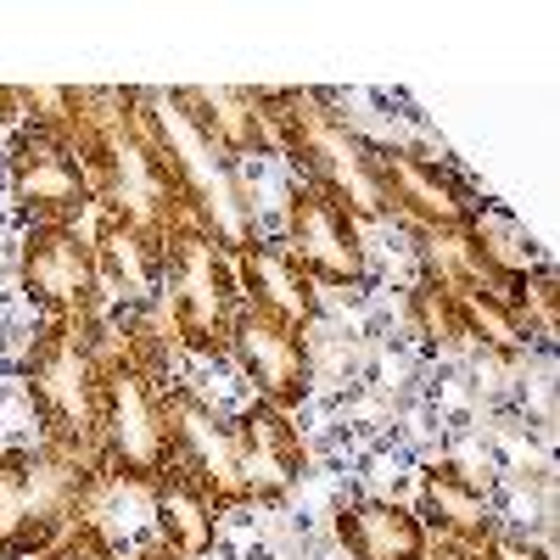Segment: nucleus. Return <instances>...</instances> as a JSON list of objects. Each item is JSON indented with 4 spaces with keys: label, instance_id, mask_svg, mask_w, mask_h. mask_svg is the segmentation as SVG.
Segmentation results:
<instances>
[{
    "label": "nucleus",
    "instance_id": "obj_19",
    "mask_svg": "<svg viewBox=\"0 0 560 560\" xmlns=\"http://www.w3.org/2000/svg\"><path fill=\"white\" fill-rule=\"evenodd\" d=\"M337 544L348 549V560H427V527L409 504L398 499H348L337 504Z\"/></svg>",
    "mask_w": 560,
    "mask_h": 560
},
{
    "label": "nucleus",
    "instance_id": "obj_26",
    "mask_svg": "<svg viewBox=\"0 0 560 560\" xmlns=\"http://www.w3.org/2000/svg\"><path fill=\"white\" fill-rule=\"evenodd\" d=\"M0 124H23V84H0Z\"/></svg>",
    "mask_w": 560,
    "mask_h": 560
},
{
    "label": "nucleus",
    "instance_id": "obj_1",
    "mask_svg": "<svg viewBox=\"0 0 560 560\" xmlns=\"http://www.w3.org/2000/svg\"><path fill=\"white\" fill-rule=\"evenodd\" d=\"M113 319H45L23 353V387L39 415L45 443L96 459L102 443V398H107V359H113Z\"/></svg>",
    "mask_w": 560,
    "mask_h": 560
},
{
    "label": "nucleus",
    "instance_id": "obj_24",
    "mask_svg": "<svg viewBox=\"0 0 560 560\" xmlns=\"http://www.w3.org/2000/svg\"><path fill=\"white\" fill-rule=\"evenodd\" d=\"M34 560H118V544H113V538H107L96 522L84 516V522H73V527H68V533H62L51 549H39Z\"/></svg>",
    "mask_w": 560,
    "mask_h": 560
},
{
    "label": "nucleus",
    "instance_id": "obj_3",
    "mask_svg": "<svg viewBox=\"0 0 560 560\" xmlns=\"http://www.w3.org/2000/svg\"><path fill=\"white\" fill-rule=\"evenodd\" d=\"M264 118L275 135V158H287L303 185L342 202L359 224L387 219L376 168H370V140L337 113L325 90H264Z\"/></svg>",
    "mask_w": 560,
    "mask_h": 560
},
{
    "label": "nucleus",
    "instance_id": "obj_20",
    "mask_svg": "<svg viewBox=\"0 0 560 560\" xmlns=\"http://www.w3.org/2000/svg\"><path fill=\"white\" fill-rule=\"evenodd\" d=\"M147 493H152L158 544H168L179 560L213 555V538H219V516H224V510L213 504V493H208L197 477H185L179 465H168V471H163Z\"/></svg>",
    "mask_w": 560,
    "mask_h": 560
},
{
    "label": "nucleus",
    "instance_id": "obj_2",
    "mask_svg": "<svg viewBox=\"0 0 560 560\" xmlns=\"http://www.w3.org/2000/svg\"><path fill=\"white\" fill-rule=\"evenodd\" d=\"M79 163L90 174V191H96V213L129 219L140 230H158V236L174 219H185L174 174L152 129L140 124L135 90H96V107H90V124L79 135Z\"/></svg>",
    "mask_w": 560,
    "mask_h": 560
},
{
    "label": "nucleus",
    "instance_id": "obj_25",
    "mask_svg": "<svg viewBox=\"0 0 560 560\" xmlns=\"http://www.w3.org/2000/svg\"><path fill=\"white\" fill-rule=\"evenodd\" d=\"M482 560H549V549L538 544V538H527V533H493L488 544H482Z\"/></svg>",
    "mask_w": 560,
    "mask_h": 560
},
{
    "label": "nucleus",
    "instance_id": "obj_4",
    "mask_svg": "<svg viewBox=\"0 0 560 560\" xmlns=\"http://www.w3.org/2000/svg\"><path fill=\"white\" fill-rule=\"evenodd\" d=\"M135 107H140V124L152 129L168 174H174L185 219L202 224L230 258H236L242 247H253L264 230H258V208H253V191L242 179V163L224 158L213 140L185 118L174 90H135Z\"/></svg>",
    "mask_w": 560,
    "mask_h": 560
},
{
    "label": "nucleus",
    "instance_id": "obj_23",
    "mask_svg": "<svg viewBox=\"0 0 560 560\" xmlns=\"http://www.w3.org/2000/svg\"><path fill=\"white\" fill-rule=\"evenodd\" d=\"M504 308H510V319H516V331H522V342H538V348H549L555 342V308H560V292H555V269L544 264V269H533V275H522L516 287H504Z\"/></svg>",
    "mask_w": 560,
    "mask_h": 560
},
{
    "label": "nucleus",
    "instance_id": "obj_15",
    "mask_svg": "<svg viewBox=\"0 0 560 560\" xmlns=\"http://www.w3.org/2000/svg\"><path fill=\"white\" fill-rule=\"evenodd\" d=\"M415 516H420V527H427V538L465 544V549H482L499 533V510H493L488 488L471 471H459L454 459H432L427 471H420Z\"/></svg>",
    "mask_w": 560,
    "mask_h": 560
},
{
    "label": "nucleus",
    "instance_id": "obj_22",
    "mask_svg": "<svg viewBox=\"0 0 560 560\" xmlns=\"http://www.w3.org/2000/svg\"><path fill=\"white\" fill-rule=\"evenodd\" d=\"M409 325H415V337L427 342V348H438V353L465 348L454 292H448V280H438V275H420L415 287H409Z\"/></svg>",
    "mask_w": 560,
    "mask_h": 560
},
{
    "label": "nucleus",
    "instance_id": "obj_8",
    "mask_svg": "<svg viewBox=\"0 0 560 560\" xmlns=\"http://www.w3.org/2000/svg\"><path fill=\"white\" fill-rule=\"evenodd\" d=\"M370 168H376L387 213H404L420 236L459 242L477 224V213L488 208L482 191L459 168L415 152V147H382V140H370Z\"/></svg>",
    "mask_w": 560,
    "mask_h": 560
},
{
    "label": "nucleus",
    "instance_id": "obj_21",
    "mask_svg": "<svg viewBox=\"0 0 560 560\" xmlns=\"http://www.w3.org/2000/svg\"><path fill=\"white\" fill-rule=\"evenodd\" d=\"M454 247H459L465 269H471L477 280H488L493 292L516 287L522 275H533V269H544V264H549V258H544V247L527 236V230H522L516 219L493 213V208H482V213H477V224L465 230V236H459Z\"/></svg>",
    "mask_w": 560,
    "mask_h": 560
},
{
    "label": "nucleus",
    "instance_id": "obj_16",
    "mask_svg": "<svg viewBox=\"0 0 560 560\" xmlns=\"http://www.w3.org/2000/svg\"><path fill=\"white\" fill-rule=\"evenodd\" d=\"M174 102L185 107L224 158H275V135L264 118V90L247 84H174Z\"/></svg>",
    "mask_w": 560,
    "mask_h": 560
},
{
    "label": "nucleus",
    "instance_id": "obj_11",
    "mask_svg": "<svg viewBox=\"0 0 560 560\" xmlns=\"http://www.w3.org/2000/svg\"><path fill=\"white\" fill-rule=\"evenodd\" d=\"M280 224H287L280 247L298 258V269L314 280V287L353 292V287H364V280H370V253H364V236H359V219L342 202H331L325 191L292 179Z\"/></svg>",
    "mask_w": 560,
    "mask_h": 560
},
{
    "label": "nucleus",
    "instance_id": "obj_6",
    "mask_svg": "<svg viewBox=\"0 0 560 560\" xmlns=\"http://www.w3.org/2000/svg\"><path fill=\"white\" fill-rule=\"evenodd\" d=\"M163 308L185 353L230 359V325L242 314L236 264L191 219H174L163 230Z\"/></svg>",
    "mask_w": 560,
    "mask_h": 560
},
{
    "label": "nucleus",
    "instance_id": "obj_10",
    "mask_svg": "<svg viewBox=\"0 0 560 560\" xmlns=\"http://www.w3.org/2000/svg\"><path fill=\"white\" fill-rule=\"evenodd\" d=\"M18 280L45 319H96L107 308L96 253L79 224H28L18 247Z\"/></svg>",
    "mask_w": 560,
    "mask_h": 560
},
{
    "label": "nucleus",
    "instance_id": "obj_9",
    "mask_svg": "<svg viewBox=\"0 0 560 560\" xmlns=\"http://www.w3.org/2000/svg\"><path fill=\"white\" fill-rule=\"evenodd\" d=\"M7 197L23 224H79L96 213V191L79 152L45 124H18L7 140Z\"/></svg>",
    "mask_w": 560,
    "mask_h": 560
},
{
    "label": "nucleus",
    "instance_id": "obj_14",
    "mask_svg": "<svg viewBox=\"0 0 560 560\" xmlns=\"http://www.w3.org/2000/svg\"><path fill=\"white\" fill-rule=\"evenodd\" d=\"M230 427H236L247 504H287L292 488H298L303 471H308V443H303V432H298V420H292L287 409L253 398L242 415H230Z\"/></svg>",
    "mask_w": 560,
    "mask_h": 560
},
{
    "label": "nucleus",
    "instance_id": "obj_27",
    "mask_svg": "<svg viewBox=\"0 0 560 560\" xmlns=\"http://www.w3.org/2000/svg\"><path fill=\"white\" fill-rule=\"evenodd\" d=\"M427 560H482V549H465V544H443V538H432V544H427Z\"/></svg>",
    "mask_w": 560,
    "mask_h": 560
},
{
    "label": "nucleus",
    "instance_id": "obj_7",
    "mask_svg": "<svg viewBox=\"0 0 560 560\" xmlns=\"http://www.w3.org/2000/svg\"><path fill=\"white\" fill-rule=\"evenodd\" d=\"M96 465H102V482H129V488H152L174 465L168 376L147 370L124 342H113V359H107Z\"/></svg>",
    "mask_w": 560,
    "mask_h": 560
},
{
    "label": "nucleus",
    "instance_id": "obj_5",
    "mask_svg": "<svg viewBox=\"0 0 560 560\" xmlns=\"http://www.w3.org/2000/svg\"><path fill=\"white\" fill-rule=\"evenodd\" d=\"M102 493V465L57 443L0 448V560H34Z\"/></svg>",
    "mask_w": 560,
    "mask_h": 560
},
{
    "label": "nucleus",
    "instance_id": "obj_18",
    "mask_svg": "<svg viewBox=\"0 0 560 560\" xmlns=\"http://www.w3.org/2000/svg\"><path fill=\"white\" fill-rule=\"evenodd\" d=\"M230 264H236V287H242V303H247V308L280 314V319L303 325V331L319 319V292H314V280L298 269V258L280 247V242L258 236L253 247H242Z\"/></svg>",
    "mask_w": 560,
    "mask_h": 560
},
{
    "label": "nucleus",
    "instance_id": "obj_17",
    "mask_svg": "<svg viewBox=\"0 0 560 560\" xmlns=\"http://www.w3.org/2000/svg\"><path fill=\"white\" fill-rule=\"evenodd\" d=\"M90 253H96L102 298H118L129 314L135 308H152L163 298V236H158V230H140L129 219L96 213Z\"/></svg>",
    "mask_w": 560,
    "mask_h": 560
},
{
    "label": "nucleus",
    "instance_id": "obj_13",
    "mask_svg": "<svg viewBox=\"0 0 560 560\" xmlns=\"http://www.w3.org/2000/svg\"><path fill=\"white\" fill-rule=\"evenodd\" d=\"M168 420H174V465L197 477L219 510H242L247 482H242V454H236V427L219 415L197 387L168 382Z\"/></svg>",
    "mask_w": 560,
    "mask_h": 560
},
{
    "label": "nucleus",
    "instance_id": "obj_12",
    "mask_svg": "<svg viewBox=\"0 0 560 560\" xmlns=\"http://www.w3.org/2000/svg\"><path fill=\"white\" fill-rule=\"evenodd\" d=\"M230 359L242 364V376L253 382V393L275 409H298L314 393V353H308V331L280 314L247 308L230 325Z\"/></svg>",
    "mask_w": 560,
    "mask_h": 560
},
{
    "label": "nucleus",
    "instance_id": "obj_28",
    "mask_svg": "<svg viewBox=\"0 0 560 560\" xmlns=\"http://www.w3.org/2000/svg\"><path fill=\"white\" fill-rule=\"evenodd\" d=\"M129 560H179V555H174L168 544H147V549H135Z\"/></svg>",
    "mask_w": 560,
    "mask_h": 560
}]
</instances>
